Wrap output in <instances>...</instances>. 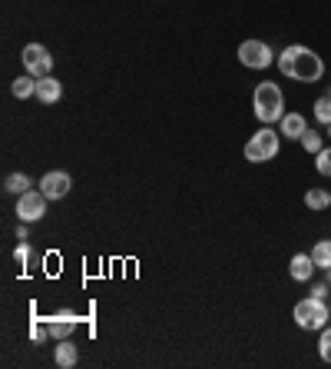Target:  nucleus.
<instances>
[{"label": "nucleus", "mask_w": 331, "mask_h": 369, "mask_svg": "<svg viewBox=\"0 0 331 369\" xmlns=\"http://www.w3.org/2000/svg\"><path fill=\"white\" fill-rule=\"evenodd\" d=\"M315 170H318V176L331 180V146H322V150L315 153Z\"/></svg>", "instance_id": "a211bd4d"}, {"label": "nucleus", "mask_w": 331, "mask_h": 369, "mask_svg": "<svg viewBox=\"0 0 331 369\" xmlns=\"http://www.w3.org/2000/svg\"><path fill=\"white\" fill-rule=\"evenodd\" d=\"M10 93H14L17 100L37 97V77H33V74H23V77H17L14 84H10Z\"/></svg>", "instance_id": "ddd939ff"}, {"label": "nucleus", "mask_w": 331, "mask_h": 369, "mask_svg": "<svg viewBox=\"0 0 331 369\" xmlns=\"http://www.w3.org/2000/svg\"><path fill=\"white\" fill-rule=\"evenodd\" d=\"M252 110H256L258 123H278L285 117V93L275 80H262L252 93Z\"/></svg>", "instance_id": "f03ea898"}, {"label": "nucleus", "mask_w": 331, "mask_h": 369, "mask_svg": "<svg viewBox=\"0 0 331 369\" xmlns=\"http://www.w3.org/2000/svg\"><path fill=\"white\" fill-rule=\"evenodd\" d=\"M20 60H23V70L33 74L37 80L53 74V57H50V50L43 44H27V47L20 50Z\"/></svg>", "instance_id": "423d86ee"}, {"label": "nucleus", "mask_w": 331, "mask_h": 369, "mask_svg": "<svg viewBox=\"0 0 331 369\" xmlns=\"http://www.w3.org/2000/svg\"><path fill=\"white\" fill-rule=\"evenodd\" d=\"M70 333H73V320L70 316H53L47 323V336H53V340H66Z\"/></svg>", "instance_id": "2eb2a0df"}, {"label": "nucleus", "mask_w": 331, "mask_h": 369, "mask_svg": "<svg viewBox=\"0 0 331 369\" xmlns=\"http://www.w3.org/2000/svg\"><path fill=\"white\" fill-rule=\"evenodd\" d=\"M315 260H312V253H295L292 263H288V276H292L295 283H312L315 276Z\"/></svg>", "instance_id": "1a4fd4ad"}, {"label": "nucleus", "mask_w": 331, "mask_h": 369, "mask_svg": "<svg viewBox=\"0 0 331 369\" xmlns=\"http://www.w3.org/2000/svg\"><path fill=\"white\" fill-rule=\"evenodd\" d=\"M312 260L318 270H331V240H318L312 246Z\"/></svg>", "instance_id": "dca6fc26"}, {"label": "nucleus", "mask_w": 331, "mask_h": 369, "mask_svg": "<svg viewBox=\"0 0 331 369\" xmlns=\"http://www.w3.org/2000/svg\"><path fill=\"white\" fill-rule=\"evenodd\" d=\"M315 120H318L322 126H328V123H331V97H328V93L315 100Z\"/></svg>", "instance_id": "aec40b11"}, {"label": "nucleus", "mask_w": 331, "mask_h": 369, "mask_svg": "<svg viewBox=\"0 0 331 369\" xmlns=\"http://www.w3.org/2000/svg\"><path fill=\"white\" fill-rule=\"evenodd\" d=\"M278 150H282V133L272 130V126H262L258 133L248 136L246 160H248V163H268V160L278 156Z\"/></svg>", "instance_id": "20e7f679"}, {"label": "nucleus", "mask_w": 331, "mask_h": 369, "mask_svg": "<svg viewBox=\"0 0 331 369\" xmlns=\"http://www.w3.org/2000/svg\"><path fill=\"white\" fill-rule=\"evenodd\" d=\"M4 190H7V193H14V196L27 193V190H30V176L27 173H10L7 180H4Z\"/></svg>", "instance_id": "f3484780"}, {"label": "nucleus", "mask_w": 331, "mask_h": 369, "mask_svg": "<svg viewBox=\"0 0 331 369\" xmlns=\"http://www.w3.org/2000/svg\"><path fill=\"white\" fill-rule=\"evenodd\" d=\"M318 353H322L325 363H331V326H325L322 336H318Z\"/></svg>", "instance_id": "412c9836"}, {"label": "nucleus", "mask_w": 331, "mask_h": 369, "mask_svg": "<svg viewBox=\"0 0 331 369\" xmlns=\"http://www.w3.org/2000/svg\"><path fill=\"white\" fill-rule=\"evenodd\" d=\"M238 64L248 70H268L275 64V50L265 40H242L238 44Z\"/></svg>", "instance_id": "39448f33"}, {"label": "nucleus", "mask_w": 331, "mask_h": 369, "mask_svg": "<svg viewBox=\"0 0 331 369\" xmlns=\"http://www.w3.org/2000/svg\"><path fill=\"white\" fill-rule=\"evenodd\" d=\"M325 130H328V136H331V123H328V126H325Z\"/></svg>", "instance_id": "b1692460"}, {"label": "nucleus", "mask_w": 331, "mask_h": 369, "mask_svg": "<svg viewBox=\"0 0 331 369\" xmlns=\"http://www.w3.org/2000/svg\"><path fill=\"white\" fill-rule=\"evenodd\" d=\"M63 97V84L60 80H53V77H40L37 80V100L40 103H57V100Z\"/></svg>", "instance_id": "9b49d317"}, {"label": "nucleus", "mask_w": 331, "mask_h": 369, "mask_svg": "<svg viewBox=\"0 0 331 369\" xmlns=\"http://www.w3.org/2000/svg\"><path fill=\"white\" fill-rule=\"evenodd\" d=\"M298 143H302V150H305V153H318V150H322V146H325V143H322V133H318V130H305Z\"/></svg>", "instance_id": "6ab92c4d"}, {"label": "nucleus", "mask_w": 331, "mask_h": 369, "mask_svg": "<svg viewBox=\"0 0 331 369\" xmlns=\"http://www.w3.org/2000/svg\"><path fill=\"white\" fill-rule=\"evenodd\" d=\"M328 97H331V90H328Z\"/></svg>", "instance_id": "a878e982"}, {"label": "nucleus", "mask_w": 331, "mask_h": 369, "mask_svg": "<svg viewBox=\"0 0 331 369\" xmlns=\"http://www.w3.org/2000/svg\"><path fill=\"white\" fill-rule=\"evenodd\" d=\"M328 293H331V283H328V280H325V283H315V286H312V296H318V300H325Z\"/></svg>", "instance_id": "5701e85b"}, {"label": "nucleus", "mask_w": 331, "mask_h": 369, "mask_svg": "<svg viewBox=\"0 0 331 369\" xmlns=\"http://www.w3.org/2000/svg\"><path fill=\"white\" fill-rule=\"evenodd\" d=\"M325 273H328V283H331V270H325Z\"/></svg>", "instance_id": "393cba45"}, {"label": "nucleus", "mask_w": 331, "mask_h": 369, "mask_svg": "<svg viewBox=\"0 0 331 369\" xmlns=\"http://www.w3.org/2000/svg\"><path fill=\"white\" fill-rule=\"evenodd\" d=\"M278 70H282V77L288 80H298V84H318L325 77V60L315 54L312 47H305V44H292V47H285L278 57H275Z\"/></svg>", "instance_id": "f257e3e1"}, {"label": "nucleus", "mask_w": 331, "mask_h": 369, "mask_svg": "<svg viewBox=\"0 0 331 369\" xmlns=\"http://www.w3.org/2000/svg\"><path fill=\"white\" fill-rule=\"evenodd\" d=\"M292 320L298 323V330L322 333L325 326H328V320H331V310H328V303L318 300V296H305V300L295 303Z\"/></svg>", "instance_id": "7ed1b4c3"}, {"label": "nucleus", "mask_w": 331, "mask_h": 369, "mask_svg": "<svg viewBox=\"0 0 331 369\" xmlns=\"http://www.w3.org/2000/svg\"><path fill=\"white\" fill-rule=\"evenodd\" d=\"M14 260H17L20 266H23V263L30 260V243H27V240H20V246H17V250H14Z\"/></svg>", "instance_id": "4be33fe9"}, {"label": "nucleus", "mask_w": 331, "mask_h": 369, "mask_svg": "<svg viewBox=\"0 0 331 369\" xmlns=\"http://www.w3.org/2000/svg\"><path fill=\"white\" fill-rule=\"evenodd\" d=\"M53 363H57L60 369L76 366V346H73V340H70V336H66V340H57V353H53Z\"/></svg>", "instance_id": "f8f14e48"}, {"label": "nucleus", "mask_w": 331, "mask_h": 369, "mask_svg": "<svg viewBox=\"0 0 331 369\" xmlns=\"http://www.w3.org/2000/svg\"><path fill=\"white\" fill-rule=\"evenodd\" d=\"M40 190H43L47 200H63V196L73 190V176L66 173V170H50V173H43V180H40Z\"/></svg>", "instance_id": "6e6552de"}, {"label": "nucleus", "mask_w": 331, "mask_h": 369, "mask_svg": "<svg viewBox=\"0 0 331 369\" xmlns=\"http://www.w3.org/2000/svg\"><path fill=\"white\" fill-rule=\"evenodd\" d=\"M305 130H308V120H305L302 113H285V117L278 120V133H282L285 140H302Z\"/></svg>", "instance_id": "9d476101"}, {"label": "nucleus", "mask_w": 331, "mask_h": 369, "mask_svg": "<svg viewBox=\"0 0 331 369\" xmlns=\"http://www.w3.org/2000/svg\"><path fill=\"white\" fill-rule=\"evenodd\" d=\"M305 206L315 210V213H322V210H328L331 206V193L328 190H322V186H312V190L305 193Z\"/></svg>", "instance_id": "4468645a"}, {"label": "nucleus", "mask_w": 331, "mask_h": 369, "mask_svg": "<svg viewBox=\"0 0 331 369\" xmlns=\"http://www.w3.org/2000/svg\"><path fill=\"white\" fill-rule=\"evenodd\" d=\"M47 213V196L43 190H27L17 196V220L20 223H37Z\"/></svg>", "instance_id": "0eeeda50"}]
</instances>
